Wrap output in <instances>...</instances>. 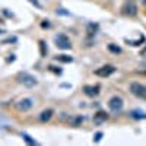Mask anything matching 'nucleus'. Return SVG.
<instances>
[{
	"instance_id": "a211bd4d",
	"label": "nucleus",
	"mask_w": 146,
	"mask_h": 146,
	"mask_svg": "<svg viewBox=\"0 0 146 146\" xmlns=\"http://www.w3.org/2000/svg\"><path fill=\"white\" fill-rule=\"evenodd\" d=\"M143 41H145V36H143V35H140V38H139V40H135V41H133V40H126V42H129L130 45H135V47H136V45H140Z\"/></svg>"
},
{
	"instance_id": "412c9836",
	"label": "nucleus",
	"mask_w": 146,
	"mask_h": 146,
	"mask_svg": "<svg viewBox=\"0 0 146 146\" xmlns=\"http://www.w3.org/2000/svg\"><path fill=\"white\" fill-rule=\"evenodd\" d=\"M7 42H16V36H10V38L3 41V44H7Z\"/></svg>"
},
{
	"instance_id": "4468645a",
	"label": "nucleus",
	"mask_w": 146,
	"mask_h": 146,
	"mask_svg": "<svg viewBox=\"0 0 146 146\" xmlns=\"http://www.w3.org/2000/svg\"><path fill=\"white\" fill-rule=\"evenodd\" d=\"M105 120H108V114L105 113V111H98L95 114V121L96 123H102V121H105Z\"/></svg>"
},
{
	"instance_id": "f257e3e1",
	"label": "nucleus",
	"mask_w": 146,
	"mask_h": 146,
	"mask_svg": "<svg viewBox=\"0 0 146 146\" xmlns=\"http://www.w3.org/2000/svg\"><path fill=\"white\" fill-rule=\"evenodd\" d=\"M16 80L21 85H23V86H27V88H32V86H35V85L38 83L36 78L32 76L31 73H27V72H21L19 75L16 76Z\"/></svg>"
},
{
	"instance_id": "20e7f679",
	"label": "nucleus",
	"mask_w": 146,
	"mask_h": 146,
	"mask_svg": "<svg viewBox=\"0 0 146 146\" xmlns=\"http://www.w3.org/2000/svg\"><path fill=\"white\" fill-rule=\"evenodd\" d=\"M121 13L131 18V16H136L137 15V5L135 0H126L124 5L121 6Z\"/></svg>"
},
{
	"instance_id": "f3484780",
	"label": "nucleus",
	"mask_w": 146,
	"mask_h": 146,
	"mask_svg": "<svg viewBox=\"0 0 146 146\" xmlns=\"http://www.w3.org/2000/svg\"><path fill=\"white\" fill-rule=\"evenodd\" d=\"M22 139L25 140L28 145H36V140H35V139H32L29 135H27V133H22Z\"/></svg>"
},
{
	"instance_id": "4be33fe9",
	"label": "nucleus",
	"mask_w": 146,
	"mask_h": 146,
	"mask_svg": "<svg viewBox=\"0 0 146 146\" xmlns=\"http://www.w3.org/2000/svg\"><path fill=\"white\" fill-rule=\"evenodd\" d=\"M139 56H142V57H146V44H145V47L140 50V53H139Z\"/></svg>"
},
{
	"instance_id": "7ed1b4c3",
	"label": "nucleus",
	"mask_w": 146,
	"mask_h": 146,
	"mask_svg": "<svg viewBox=\"0 0 146 146\" xmlns=\"http://www.w3.org/2000/svg\"><path fill=\"white\" fill-rule=\"evenodd\" d=\"M123 105H124V101H123V98H121V96H118V95L111 96V98H110V101H108V108L111 110V113H114V114L121 113Z\"/></svg>"
},
{
	"instance_id": "f03ea898",
	"label": "nucleus",
	"mask_w": 146,
	"mask_h": 146,
	"mask_svg": "<svg viewBox=\"0 0 146 146\" xmlns=\"http://www.w3.org/2000/svg\"><path fill=\"white\" fill-rule=\"evenodd\" d=\"M130 92L139 100L146 101V86L140 82H131L130 83Z\"/></svg>"
},
{
	"instance_id": "5701e85b",
	"label": "nucleus",
	"mask_w": 146,
	"mask_h": 146,
	"mask_svg": "<svg viewBox=\"0 0 146 146\" xmlns=\"http://www.w3.org/2000/svg\"><path fill=\"white\" fill-rule=\"evenodd\" d=\"M29 2H31L32 5H35V6H36V7H38V9H41V5L38 3V0H29Z\"/></svg>"
},
{
	"instance_id": "1a4fd4ad",
	"label": "nucleus",
	"mask_w": 146,
	"mask_h": 146,
	"mask_svg": "<svg viewBox=\"0 0 146 146\" xmlns=\"http://www.w3.org/2000/svg\"><path fill=\"white\" fill-rule=\"evenodd\" d=\"M53 114H54V111L51 108L44 110V111H41V114H40V121H41V123H48V121L51 120Z\"/></svg>"
},
{
	"instance_id": "0eeeda50",
	"label": "nucleus",
	"mask_w": 146,
	"mask_h": 146,
	"mask_svg": "<svg viewBox=\"0 0 146 146\" xmlns=\"http://www.w3.org/2000/svg\"><path fill=\"white\" fill-rule=\"evenodd\" d=\"M114 72H115V67L113 64H105V66L98 67L94 73H95L96 76H100V78H108V76H111Z\"/></svg>"
},
{
	"instance_id": "b1692460",
	"label": "nucleus",
	"mask_w": 146,
	"mask_h": 146,
	"mask_svg": "<svg viewBox=\"0 0 146 146\" xmlns=\"http://www.w3.org/2000/svg\"><path fill=\"white\" fill-rule=\"evenodd\" d=\"M41 27H42V28H50V22H42Z\"/></svg>"
},
{
	"instance_id": "aec40b11",
	"label": "nucleus",
	"mask_w": 146,
	"mask_h": 146,
	"mask_svg": "<svg viewBox=\"0 0 146 146\" xmlns=\"http://www.w3.org/2000/svg\"><path fill=\"white\" fill-rule=\"evenodd\" d=\"M48 70L56 73V75H62V69H57L56 66H48Z\"/></svg>"
},
{
	"instance_id": "39448f33",
	"label": "nucleus",
	"mask_w": 146,
	"mask_h": 146,
	"mask_svg": "<svg viewBox=\"0 0 146 146\" xmlns=\"http://www.w3.org/2000/svg\"><path fill=\"white\" fill-rule=\"evenodd\" d=\"M54 44L57 48H62V50H70L72 48V41L69 40V36L66 34H58L54 36Z\"/></svg>"
},
{
	"instance_id": "423d86ee",
	"label": "nucleus",
	"mask_w": 146,
	"mask_h": 146,
	"mask_svg": "<svg viewBox=\"0 0 146 146\" xmlns=\"http://www.w3.org/2000/svg\"><path fill=\"white\" fill-rule=\"evenodd\" d=\"M32 105H34V100L32 98H22V100H19L15 104L16 110H18V111H21V113L29 111V110L32 108Z\"/></svg>"
},
{
	"instance_id": "393cba45",
	"label": "nucleus",
	"mask_w": 146,
	"mask_h": 146,
	"mask_svg": "<svg viewBox=\"0 0 146 146\" xmlns=\"http://www.w3.org/2000/svg\"><path fill=\"white\" fill-rule=\"evenodd\" d=\"M140 2H142V5H145V6H146V0H140Z\"/></svg>"
},
{
	"instance_id": "ddd939ff",
	"label": "nucleus",
	"mask_w": 146,
	"mask_h": 146,
	"mask_svg": "<svg viewBox=\"0 0 146 146\" xmlns=\"http://www.w3.org/2000/svg\"><path fill=\"white\" fill-rule=\"evenodd\" d=\"M54 58L57 60V62H60V63H72L73 62V57L67 56V54H60V56H56Z\"/></svg>"
},
{
	"instance_id": "2eb2a0df",
	"label": "nucleus",
	"mask_w": 146,
	"mask_h": 146,
	"mask_svg": "<svg viewBox=\"0 0 146 146\" xmlns=\"http://www.w3.org/2000/svg\"><path fill=\"white\" fill-rule=\"evenodd\" d=\"M108 51H111L113 54H120L121 53V48L117 45V44H108Z\"/></svg>"
},
{
	"instance_id": "f8f14e48",
	"label": "nucleus",
	"mask_w": 146,
	"mask_h": 146,
	"mask_svg": "<svg viewBox=\"0 0 146 146\" xmlns=\"http://www.w3.org/2000/svg\"><path fill=\"white\" fill-rule=\"evenodd\" d=\"M98 29H100V25H98V23H88V27H86L88 36H94L96 32H98Z\"/></svg>"
},
{
	"instance_id": "6e6552de",
	"label": "nucleus",
	"mask_w": 146,
	"mask_h": 146,
	"mask_svg": "<svg viewBox=\"0 0 146 146\" xmlns=\"http://www.w3.org/2000/svg\"><path fill=\"white\" fill-rule=\"evenodd\" d=\"M101 91V86L100 85H85L83 86V94L89 96V98H94V96H96L100 94Z\"/></svg>"
},
{
	"instance_id": "9d476101",
	"label": "nucleus",
	"mask_w": 146,
	"mask_h": 146,
	"mask_svg": "<svg viewBox=\"0 0 146 146\" xmlns=\"http://www.w3.org/2000/svg\"><path fill=\"white\" fill-rule=\"evenodd\" d=\"M83 121H85L83 115H72V117H69V124L73 126V127H79Z\"/></svg>"
},
{
	"instance_id": "6ab92c4d",
	"label": "nucleus",
	"mask_w": 146,
	"mask_h": 146,
	"mask_svg": "<svg viewBox=\"0 0 146 146\" xmlns=\"http://www.w3.org/2000/svg\"><path fill=\"white\" fill-rule=\"evenodd\" d=\"M102 136H104V135H102V131H96V133H95V136H94V142H95V143L101 142Z\"/></svg>"
},
{
	"instance_id": "9b49d317",
	"label": "nucleus",
	"mask_w": 146,
	"mask_h": 146,
	"mask_svg": "<svg viewBox=\"0 0 146 146\" xmlns=\"http://www.w3.org/2000/svg\"><path fill=\"white\" fill-rule=\"evenodd\" d=\"M129 115L131 118H135V120H143V118H146V113L142 111V110H133V111L129 113Z\"/></svg>"
},
{
	"instance_id": "dca6fc26",
	"label": "nucleus",
	"mask_w": 146,
	"mask_h": 146,
	"mask_svg": "<svg viewBox=\"0 0 146 146\" xmlns=\"http://www.w3.org/2000/svg\"><path fill=\"white\" fill-rule=\"evenodd\" d=\"M40 51H41V57H45L47 56L48 48H47V44H45L44 40H40Z\"/></svg>"
}]
</instances>
